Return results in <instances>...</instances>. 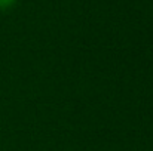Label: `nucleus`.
Segmentation results:
<instances>
[{
	"label": "nucleus",
	"mask_w": 153,
	"mask_h": 151,
	"mask_svg": "<svg viewBox=\"0 0 153 151\" xmlns=\"http://www.w3.org/2000/svg\"><path fill=\"white\" fill-rule=\"evenodd\" d=\"M16 0H0V9H9L15 4Z\"/></svg>",
	"instance_id": "f257e3e1"
}]
</instances>
